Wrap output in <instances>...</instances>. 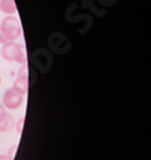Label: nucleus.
<instances>
[{
	"label": "nucleus",
	"mask_w": 151,
	"mask_h": 160,
	"mask_svg": "<svg viewBox=\"0 0 151 160\" xmlns=\"http://www.w3.org/2000/svg\"><path fill=\"white\" fill-rule=\"evenodd\" d=\"M47 44H48V50L54 54H63L71 48L70 39L63 35L62 32H54V33H52V35L48 36V39H47Z\"/></svg>",
	"instance_id": "20e7f679"
},
{
	"label": "nucleus",
	"mask_w": 151,
	"mask_h": 160,
	"mask_svg": "<svg viewBox=\"0 0 151 160\" xmlns=\"http://www.w3.org/2000/svg\"><path fill=\"white\" fill-rule=\"evenodd\" d=\"M2 58L5 61L9 62H18V63H26L27 56L24 54V48L21 44H17L15 41L14 42H8V44H3L2 47Z\"/></svg>",
	"instance_id": "7ed1b4c3"
},
{
	"label": "nucleus",
	"mask_w": 151,
	"mask_h": 160,
	"mask_svg": "<svg viewBox=\"0 0 151 160\" xmlns=\"http://www.w3.org/2000/svg\"><path fill=\"white\" fill-rule=\"evenodd\" d=\"M0 83H2V77H0Z\"/></svg>",
	"instance_id": "4468645a"
},
{
	"label": "nucleus",
	"mask_w": 151,
	"mask_h": 160,
	"mask_svg": "<svg viewBox=\"0 0 151 160\" xmlns=\"http://www.w3.org/2000/svg\"><path fill=\"white\" fill-rule=\"evenodd\" d=\"M15 154H17V145H14V147H11L8 151V159L9 160H14L15 159Z\"/></svg>",
	"instance_id": "9d476101"
},
{
	"label": "nucleus",
	"mask_w": 151,
	"mask_h": 160,
	"mask_svg": "<svg viewBox=\"0 0 151 160\" xmlns=\"http://www.w3.org/2000/svg\"><path fill=\"white\" fill-rule=\"evenodd\" d=\"M23 100H24V94L20 92L18 89H15L12 86V88L8 89V91L5 92V95H3V106L6 107V109L14 110V109H18V107L21 106Z\"/></svg>",
	"instance_id": "39448f33"
},
{
	"label": "nucleus",
	"mask_w": 151,
	"mask_h": 160,
	"mask_svg": "<svg viewBox=\"0 0 151 160\" xmlns=\"http://www.w3.org/2000/svg\"><path fill=\"white\" fill-rule=\"evenodd\" d=\"M30 63L39 74H45L53 67V53L44 47L35 48L33 53L30 54Z\"/></svg>",
	"instance_id": "f03ea898"
},
{
	"label": "nucleus",
	"mask_w": 151,
	"mask_h": 160,
	"mask_svg": "<svg viewBox=\"0 0 151 160\" xmlns=\"http://www.w3.org/2000/svg\"><path fill=\"white\" fill-rule=\"evenodd\" d=\"M3 113H5V106H3V104H0V116L3 115Z\"/></svg>",
	"instance_id": "f8f14e48"
},
{
	"label": "nucleus",
	"mask_w": 151,
	"mask_h": 160,
	"mask_svg": "<svg viewBox=\"0 0 151 160\" xmlns=\"http://www.w3.org/2000/svg\"><path fill=\"white\" fill-rule=\"evenodd\" d=\"M0 160H9L8 156H0Z\"/></svg>",
	"instance_id": "ddd939ff"
},
{
	"label": "nucleus",
	"mask_w": 151,
	"mask_h": 160,
	"mask_svg": "<svg viewBox=\"0 0 151 160\" xmlns=\"http://www.w3.org/2000/svg\"><path fill=\"white\" fill-rule=\"evenodd\" d=\"M98 5H101L103 8H110V6H113L118 0H97Z\"/></svg>",
	"instance_id": "1a4fd4ad"
},
{
	"label": "nucleus",
	"mask_w": 151,
	"mask_h": 160,
	"mask_svg": "<svg viewBox=\"0 0 151 160\" xmlns=\"http://www.w3.org/2000/svg\"><path fill=\"white\" fill-rule=\"evenodd\" d=\"M23 125H24V118H20V119L17 121V124H15L18 134H21V132H23Z\"/></svg>",
	"instance_id": "9b49d317"
},
{
	"label": "nucleus",
	"mask_w": 151,
	"mask_h": 160,
	"mask_svg": "<svg viewBox=\"0 0 151 160\" xmlns=\"http://www.w3.org/2000/svg\"><path fill=\"white\" fill-rule=\"evenodd\" d=\"M21 36V24L18 21L17 17H9L3 18L2 24H0V42L2 44H8L14 42Z\"/></svg>",
	"instance_id": "f257e3e1"
},
{
	"label": "nucleus",
	"mask_w": 151,
	"mask_h": 160,
	"mask_svg": "<svg viewBox=\"0 0 151 160\" xmlns=\"http://www.w3.org/2000/svg\"><path fill=\"white\" fill-rule=\"evenodd\" d=\"M15 124V121H14V118L9 115V113H3V115L0 116V132H9V130H12V127Z\"/></svg>",
	"instance_id": "423d86ee"
},
{
	"label": "nucleus",
	"mask_w": 151,
	"mask_h": 160,
	"mask_svg": "<svg viewBox=\"0 0 151 160\" xmlns=\"http://www.w3.org/2000/svg\"><path fill=\"white\" fill-rule=\"evenodd\" d=\"M0 11L3 14H8L12 15L17 12V6H15V2L14 0H0Z\"/></svg>",
	"instance_id": "0eeeda50"
},
{
	"label": "nucleus",
	"mask_w": 151,
	"mask_h": 160,
	"mask_svg": "<svg viewBox=\"0 0 151 160\" xmlns=\"http://www.w3.org/2000/svg\"><path fill=\"white\" fill-rule=\"evenodd\" d=\"M14 88L18 89L23 94H26L27 89H29V77H17L14 82Z\"/></svg>",
	"instance_id": "6e6552de"
}]
</instances>
